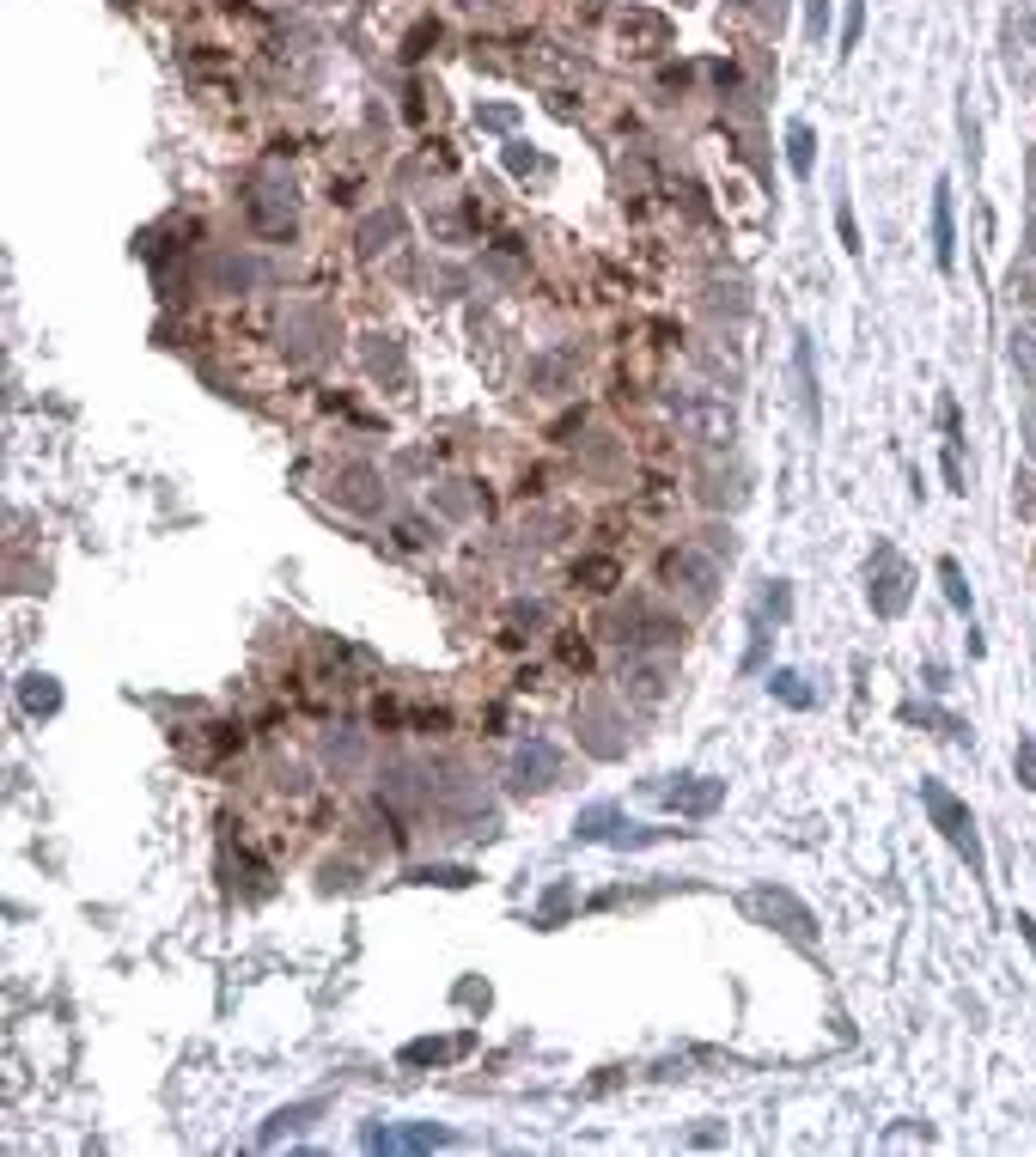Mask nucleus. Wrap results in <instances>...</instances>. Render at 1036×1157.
I'll return each instance as SVG.
<instances>
[{
    "instance_id": "2eb2a0df",
    "label": "nucleus",
    "mask_w": 1036,
    "mask_h": 1157,
    "mask_svg": "<svg viewBox=\"0 0 1036 1157\" xmlns=\"http://www.w3.org/2000/svg\"><path fill=\"white\" fill-rule=\"evenodd\" d=\"M769 688H775L787 707H811V688H805V676H799V670H769Z\"/></svg>"
},
{
    "instance_id": "6e6552de",
    "label": "nucleus",
    "mask_w": 1036,
    "mask_h": 1157,
    "mask_svg": "<svg viewBox=\"0 0 1036 1157\" xmlns=\"http://www.w3.org/2000/svg\"><path fill=\"white\" fill-rule=\"evenodd\" d=\"M665 578H671V591L683 585V591H689V603H708V597H714V561H702L695 549L665 555Z\"/></svg>"
},
{
    "instance_id": "412c9836",
    "label": "nucleus",
    "mask_w": 1036,
    "mask_h": 1157,
    "mask_svg": "<svg viewBox=\"0 0 1036 1157\" xmlns=\"http://www.w3.org/2000/svg\"><path fill=\"white\" fill-rule=\"evenodd\" d=\"M580 578H592V591H610V585H616V567H610V561H586Z\"/></svg>"
},
{
    "instance_id": "a211bd4d",
    "label": "nucleus",
    "mask_w": 1036,
    "mask_h": 1157,
    "mask_svg": "<svg viewBox=\"0 0 1036 1157\" xmlns=\"http://www.w3.org/2000/svg\"><path fill=\"white\" fill-rule=\"evenodd\" d=\"M415 884H451V890H464L470 884V871L464 865H421V871H409Z\"/></svg>"
},
{
    "instance_id": "7ed1b4c3",
    "label": "nucleus",
    "mask_w": 1036,
    "mask_h": 1157,
    "mask_svg": "<svg viewBox=\"0 0 1036 1157\" xmlns=\"http://www.w3.org/2000/svg\"><path fill=\"white\" fill-rule=\"evenodd\" d=\"M573 835H580V841H610V847H647V841H659L665 829H634V823H622L616 804H592V810L573 816Z\"/></svg>"
},
{
    "instance_id": "f3484780",
    "label": "nucleus",
    "mask_w": 1036,
    "mask_h": 1157,
    "mask_svg": "<svg viewBox=\"0 0 1036 1157\" xmlns=\"http://www.w3.org/2000/svg\"><path fill=\"white\" fill-rule=\"evenodd\" d=\"M476 1036H458V1042H409L403 1048V1060H451V1054H464Z\"/></svg>"
},
{
    "instance_id": "6ab92c4d",
    "label": "nucleus",
    "mask_w": 1036,
    "mask_h": 1157,
    "mask_svg": "<svg viewBox=\"0 0 1036 1157\" xmlns=\"http://www.w3.org/2000/svg\"><path fill=\"white\" fill-rule=\"evenodd\" d=\"M1013 768H1019L1025 792H1036V743H1031V737H1019V749H1013Z\"/></svg>"
},
{
    "instance_id": "5701e85b",
    "label": "nucleus",
    "mask_w": 1036,
    "mask_h": 1157,
    "mask_svg": "<svg viewBox=\"0 0 1036 1157\" xmlns=\"http://www.w3.org/2000/svg\"><path fill=\"white\" fill-rule=\"evenodd\" d=\"M860 43V0L848 6V24H842V49H854Z\"/></svg>"
},
{
    "instance_id": "39448f33",
    "label": "nucleus",
    "mask_w": 1036,
    "mask_h": 1157,
    "mask_svg": "<svg viewBox=\"0 0 1036 1157\" xmlns=\"http://www.w3.org/2000/svg\"><path fill=\"white\" fill-rule=\"evenodd\" d=\"M555 774H561V755L549 743H525L512 755V786L519 792H543V786H555Z\"/></svg>"
},
{
    "instance_id": "1a4fd4ad",
    "label": "nucleus",
    "mask_w": 1036,
    "mask_h": 1157,
    "mask_svg": "<svg viewBox=\"0 0 1036 1157\" xmlns=\"http://www.w3.org/2000/svg\"><path fill=\"white\" fill-rule=\"evenodd\" d=\"M933 262L952 275L958 268V226H952V183L939 177V189H933Z\"/></svg>"
},
{
    "instance_id": "aec40b11",
    "label": "nucleus",
    "mask_w": 1036,
    "mask_h": 1157,
    "mask_svg": "<svg viewBox=\"0 0 1036 1157\" xmlns=\"http://www.w3.org/2000/svg\"><path fill=\"white\" fill-rule=\"evenodd\" d=\"M634 688H641V701H659V694H665V676H659L653 664H634Z\"/></svg>"
},
{
    "instance_id": "423d86ee",
    "label": "nucleus",
    "mask_w": 1036,
    "mask_h": 1157,
    "mask_svg": "<svg viewBox=\"0 0 1036 1157\" xmlns=\"http://www.w3.org/2000/svg\"><path fill=\"white\" fill-rule=\"evenodd\" d=\"M659 798L671 804V810H683V816H708V810H720V798H726V780H677V786H659Z\"/></svg>"
},
{
    "instance_id": "dca6fc26",
    "label": "nucleus",
    "mask_w": 1036,
    "mask_h": 1157,
    "mask_svg": "<svg viewBox=\"0 0 1036 1157\" xmlns=\"http://www.w3.org/2000/svg\"><path fill=\"white\" fill-rule=\"evenodd\" d=\"M939 578H946L952 609H958V615H970V609H976V597H970V585H964V567H958V561H939Z\"/></svg>"
},
{
    "instance_id": "ddd939ff",
    "label": "nucleus",
    "mask_w": 1036,
    "mask_h": 1157,
    "mask_svg": "<svg viewBox=\"0 0 1036 1157\" xmlns=\"http://www.w3.org/2000/svg\"><path fill=\"white\" fill-rule=\"evenodd\" d=\"M793 360H799V390H805V415H811V421H824V390H817V360H811V342H805V336H799V354H793Z\"/></svg>"
},
{
    "instance_id": "4be33fe9",
    "label": "nucleus",
    "mask_w": 1036,
    "mask_h": 1157,
    "mask_svg": "<svg viewBox=\"0 0 1036 1157\" xmlns=\"http://www.w3.org/2000/svg\"><path fill=\"white\" fill-rule=\"evenodd\" d=\"M836 226H842V244H848V256H860V226H854V214H848V201H842V214H836Z\"/></svg>"
},
{
    "instance_id": "f257e3e1",
    "label": "nucleus",
    "mask_w": 1036,
    "mask_h": 1157,
    "mask_svg": "<svg viewBox=\"0 0 1036 1157\" xmlns=\"http://www.w3.org/2000/svg\"><path fill=\"white\" fill-rule=\"evenodd\" d=\"M921 804H927V816H933V829L970 859V877H988V853H982V835H976V816H970V804L952 792V786H939V780H921Z\"/></svg>"
},
{
    "instance_id": "9d476101",
    "label": "nucleus",
    "mask_w": 1036,
    "mask_h": 1157,
    "mask_svg": "<svg viewBox=\"0 0 1036 1157\" xmlns=\"http://www.w3.org/2000/svg\"><path fill=\"white\" fill-rule=\"evenodd\" d=\"M323 1109H329L323 1097H311V1103H293V1109H275V1115L262 1121V1134H256V1140H262V1146H275V1140H287V1134H305V1128H311Z\"/></svg>"
},
{
    "instance_id": "393cba45",
    "label": "nucleus",
    "mask_w": 1036,
    "mask_h": 1157,
    "mask_svg": "<svg viewBox=\"0 0 1036 1157\" xmlns=\"http://www.w3.org/2000/svg\"><path fill=\"white\" fill-rule=\"evenodd\" d=\"M1013 926H1019V938H1025V945H1031V957H1036V914H1019V920H1013Z\"/></svg>"
},
{
    "instance_id": "f03ea898",
    "label": "nucleus",
    "mask_w": 1036,
    "mask_h": 1157,
    "mask_svg": "<svg viewBox=\"0 0 1036 1157\" xmlns=\"http://www.w3.org/2000/svg\"><path fill=\"white\" fill-rule=\"evenodd\" d=\"M671 409H677V421H683L695 439H708V445H732V433H738V415H732L726 397H677Z\"/></svg>"
},
{
    "instance_id": "4468645a",
    "label": "nucleus",
    "mask_w": 1036,
    "mask_h": 1157,
    "mask_svg": "<svg viewBox=\"0 0 1036 1157\" xmlns=\"http://www.w3.org/2000/svg\"><path fill=\"white\" fill-rule=\"evenodd\" d=\"M55 707H61L55 676H24V713H31V719H43V713H55Z\"/></svg>"
},
{
    "instance_id": "b1692460",
    "label": "nucleus",
    "mask_w": 1036,
    "mask_h": 1157,
    "mask_svg": "<svg viewBox=\"0 0 1036 1157\" xmlns=\"http://www.w3.org/2000/svg\"><path fill=\"white\" fill-rule=\"evenodd\" d=\"M824 24H830V0H811V37H824Z\"/></svg>"
},
{
    "instance_id": "0eeeda50",
    "label": "nucleus",
    "mask_w": 1036,
    "mask_h": 1157,
    "mask_svg": "<svg viewBox=\"0 0 1036 1157\" xmlns=\"http://www.w3.org/2000/svg\"><path fill=\"white\" fill-rule=\"evenodd\" d=\"M366 1146L372 1152H427V1146H451L445 1128L421 1121V1128H366Z\"/></svg>"
},
{
    "instance_id": "f8f14e48",
    "label": "nucleus",
    "mask_w": 1036,
    "mask_h": 1157,
    "mask_svg": "<svg viewBox=\"0 0 1036 1157\" xmlns=\"http://www.w3.org/2000/svg\"><path fill=\"white\" fill-rule=\"evenodd\" d=\"M787 165H793V177H811V165H817V134L805 122L787 128Z\"/></svg>"
},
{
    "instance_id": "20e7f679",
    "label": "nucleus",
    "mask_w": 1036,
    "mask_h": 1157,
    "mask_svg": "<svg viewBox=\"0 0 1036 1157\" xmlns=\"http://www.w3.org/2000/svg\"><path fill=\"white\" fill-rule=\"evenodd\" d=\"M750 908H756V914H769V920H781V932H787V938L817 945V920H811V908H805V902H793L787 890H750Z\"/></svg>"
},
{
    "instance_id": "9b49d317",
    "label": "nucleus",
    "mask_w": 1036,
    "mask_h": 1157,
    "mask_svg": "<svg viewBox=\"0 0 1036 1157\" xmlns=\"http://www.w3.org/2000/svg\"><path fill=\"white\" fill-rule=\"evenodd\" d=\"M878 567H885V573H878V591H872V603H878V615H897V609L909 603V591H903V578H909V573H903V561H897L891 549H878Z\"/></svg>"
}]
</instances>
